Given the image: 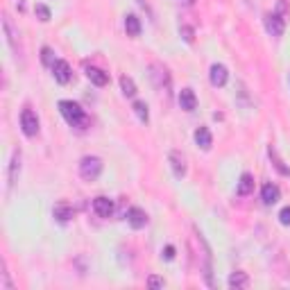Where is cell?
<instances>
[{
    "instance_id": "6da1fadb",
    "label": "cell",
    "mask_w": 290,
    "mask_h": 290,
    "mask_svg": "<svg viewBox=\"0 0 290 290\" xmlns=\"http://www.w3.org/2000/svg\"><path fill=\"white\" fill-rule=\"evenodd\" d=\"M59 111L66 118V123L73 125V127H84V125L88 123L84 109L77 102H73V100H61V102H59Z\"/></svg>"
},
{
    "instance_id": "7a4b0ae2",
    "label": "cell",
    "mask_w": 290,
    "mask_h": 290,
    "mask_svg": "<svg viewBox=\"0 0 290 290\" xmlns=\"http://www.w3.org/2000/svg\"><path fill=\"white\" fill-rule=\"evenodd\" d=\"M100 172H102V159L100 157H84L80 161V175L86 182H96Z\"/></svg>"
},
{
    "instance_id": "3957f363",
    "label": "cell",
    "mask_w": 290,
    "mask_h": 290,
    "mask_svg": "<svg viewBox=\"0 0 290 290\" xmlns=\"http://www.w3.org/2000/svg\"><path fill=\"white\" fill-rule=\"evenodd\" d=\"M20 127H23V134L30 136V139L39 134V118H36V114L32 109H23V114H20Z\"/></svg>"
},
{
    "instance_id": "277c9868",
    "label": "cell",
    "mask_w": 290,
    "mask_h": 290,
    "mask_svg": "<svg viewBox=\"0 0 290 290\" xmlns=\"http://www.w3.org/2000/svg\"><path fill=\"white\" fill-rule=\"evenodd\" d=\"M265 28H267V32H270L272 36H281L283 28H286V18H283L281 14H277V12L267 14V16H265Z\"/></svg>"
},
{
    "instance_id": "5b68a950",
    "label": "cell",
    "mask_w": 290,
    "mask_h": 290,
    "mask_svg": "<svg viewBox=\"0 0 290 290\" xmlns=\"http://www.w3.org/2000/svg\"><path fill=\"white\" fill-rule=\"evenodd\" d=\"M127 222H129L131 229H143V227L147 225V213L139 207H131L127 211Z\"/></svg>"
},
{
    "instance_id": "8992f818",
    "label": "cell",
    "mask_w": 290,
    "mask_h": 290,
    "mask_svg": "<svg viewBox=\"0 0 290 290\" xmlns=\"http://www.w3.org/2000/svg\"><path fill=\"white\" fill-rule=\"evenodd\" d=\"M52 75H55V80L59 82V84H68L71 82V66H68V61L64 59H57L55 61V66H52Z\"/></svg>"
},
{
    "instance_id": "52a82bcc",
    "label": "cell",
    "mask_w": 290,
    "mask_h": 290,
    "mask_svg": "<svg viewBox=\"0 0 290 290\" xmlns=\"http://www.w3.org/2000/svg\"><path fill=\"white\" fill-rule=\"evenodd\" d=\"M179 107H182L184 111H195L197 98H195L193 88H182V91H179Z\"/></svg>"
},
{
    "instance_id": "ba28073f",
    "label": "cell",
    "mask_w": 290,
    "mask_h": 290,
    "mask_svg": "<svg viewBox=\"0 0 290 290\" xmlns=\"http://www.w3.org/2000/svg\"><path fill=\"white\" fill-rule=\"evenodd\" d=\"M93 211L100 215V218H109L114 213V199L109 197H96L93 199Z\"/></svg>"
},
{
    "instance_id": "9c48e42d",
    "label": "cell",
    "mask_w": 290,
    "mask_h": 290,
    "mask_svg": "<svg viewBox=\"0 0 290 290\" xmlns=\"http://www.w3.org/2000/svg\"><path fill=\"white\" fill-rule=\"evenodd\" d=\"M227 80H229V71H227L222 64L211 66V84H213V86H225Z\"/></svg>"
},
{
    "instance_id": "30bf717a",
    "label": "cell",
    "mask_w": 290,
    "mask_h": 290,
    "mask_svg": "<svg viewBox=\"0 0 290 290\" xmlns=\"http://www.w3.org/2000/svg\"><path fill=\"white\" fill-rule=\"evenodd\" d=\"M261 197H263V202H265L267 207H272V204L279 202V197H281V191H279L277 184H265V186L261 188Z\"/></svg>"
},
{
    "instance_id": "8fae6325",
    "label": "cell",
    "mask_w": 290,
    "mask_h": 290,
    "mask_svg": "<svg viewBox=\"0 0 290 290\" xmlns=\"http://www.w3.org/2000/svg\"><path fill=\"white\" fill-rule=\"evenodd\" d=\"M73 207L68 202H57L55 204V209H52V215H55V220L57 222H68V220L73 218Z\"/></svg>"
},
{
    "instance_id": "7c38bea8",
    "label": "cell",
    "mask_w": 290,
    "mask_h": 290,
    "mask_svg": "<svg viewBox=\"0 0 290 290\" xmlns=\"http://www.w3.org/2000/svg\"><path fill=\"white\" fill-rule=\"evenodd\" d=\"M86 71V77L91 80L96 86H107L109 84V75L104 71H100V68H96V66H86L84 68Z\"/></svg>"
},
{
    "instance_id": "4fadbf2b",
    "label": "cell",
    "mask_w": 290,
    "mask_h": 290,
    "mask_svg": "<svg viewBox=\"0 0 290 290\" xmlns=\"http://www.w3.org/2000/svg\"><path fill=\"white\" fill-rule=\"evenodd\" d=\"M168 159H170V166H172L175 177H184V175H186V161H184V157L179 154L177 150H172L170 154H168Z\"/></svg>"
},
{
    "instance_id": "5bb4252c",
    "label": "cell",
    "mask_w": 290,
    "mask_h": 290,
    "mask_svg": "<svg viewBox=\"0 0 290 290\" xmlns=\"http://www.w3.org/2000/svg\"><path fill=\"white\" fill-rule=\"evenodd\" d=\"M195 143H197V147H202V150H211L213 139H211L209 127H197L195 129Z\"/></svg>"
},
{
    "instance_id": "9a60e30c",
    "label": "cell",
    "mask_w": 290,
    "mask_h": 290,
    "mask_svg": "<svg viewBox=\"0 0 290 290\" xmlns=\"http://www.w3.org/2000/svg\"><path fill=\"white\" fill-rule=\"evenodd\" d=\"M252 191H254V177H252L250 172H245V175H240V182H238L236 193L238 195H250Z\"/></svg>"
},
{
    "instance_id": "2e32d148",
    "label": "cell",
    "mask_w": 290,
    "mask_h": 290,
    "mask_svg": "<svg viewBox=\"0 0 290 290\" xmlns=\"http://www.w3.org/2000/svg\"><path fill=\"white\" fill-rule=\"evenodd\" d=\"M247 286H250V277L245 272H234L229 277V288L238 290V288H247Z\"/></svg>"
},
{
    "instance_id": "e0dca14e",
    "label": "cell",
    "mask_w": 290,
    "mask_h": 290,
    "mask_svg": "<svg viewBox=\"0 0 290 290\" xmlns=\"http://www.w3.org/2000/svg\"><path fill=\"white\" fill-rule=\"evenodd\" d=\"M125 30H127L129 36H139L141 34V20L134 16V14H129L127 18H125Z\"/></svg>"
},
{
    "instance_id": "ac0fdd59",
    "label": "cell",
    "mask_w": 290,
    "mask_h": 290,
    "mask_svg": "<svg viewBox=\"0 0 290 290\" xmlns=\"http://www.w3.org/2000/svg\"><path fill=\"white\" fill-rule=\"evenodd\" d=\"M120 88H123V93H125L127 98H134V96H136V84H134V80H131V77H127V75L120 77Z\"/></svg>"
},
{
    "instance_id": "d6986e66",
    "label": "cell",
    "mask_w": 290,
    "mask_h": 290,
    "mask_svg": "<svg viewBox=\"0 0 290 290\" xmlns=\"http://www.w3.org/2000/svg\"><path fill=\"white\" fill-rule=\"evenodd\" d=\"M18 170H20V154L16 152V154L12 157V163H9V186H12V184L16 182Z\"/></svg>"
},
{
    "instance_id": "ffe728a7",
    "label": "cell",
    "mask_w": 290,
    "mask_h": 290,
    "mask_svg": "<svg viewBox=\"0 0 290 290\" xmlns=\"http://www.w3.org/2000/svg\"><path fill=\"white\" fill-rule=\"evenodd\" d=\"M134 114L139 116L141 123H147V120H150V111H147V104H145V102H141V100H136V102H134Z\"/></svg>"
},
{
    "instance_id": "44dd1931",
    "label": "cell",
    "mask_w": 290,
    "mask_h": 290,
    "mask_svg": "<svg viewBox=\"0 0 290 290\" xmlns=\"http://www.w3.org/2000/svg\"><path fill=\"white\" fill-rule=\"evenodd\" d=\"M3 28H5V34H7V41L14 46V41H16L18 32L14 30V25H12V20H9V16H5V18H3Z\"/></svg>"
},
{
    "instance_id": "7402d4cb",
    "label": "cell",
    "mask_w": 290,
    "mask_h": 290,
    "mask_svg": "<svg viewBox=\"0 0 290 290\" xmlns=\"http://www.w3.org/2000/svg\"><path fill=\"white\" fill-rule=\"evenodd\" d=\"M270 157H272V163H274V168H277L279 172H281V175H286V177H290V168H286L283 166V161L279 159V154H277V150H272L270 147Z\"/></svg>"
},
{
    "instance_id": "603a6c76",
    "label": "cell",
    "mask_w": 290,
    "mask_h": 290,
    "mask_svg": "<svg viewBox=\"0 0 290 290\" xmlns=\"http://www.w3.org/2000/svg\"><path fill=\"white\" fill-rule=\"evenodd\" d=\"M41 61H43L46 66H50V68L55 66V61H57V59H55V55H52V50H50V48H43V50H41Z\"/></svg>"
},
{
    "instance_id": "cb8c5ba5",
    "label": "cell",
    "mask_w": 290,
    "mask_h": 290,
    "mask_svg": "<svg viewBox=\"0 0 290 290\" xmlns=\"http://www.w3.org/2000/svg\"><path fill=\"white\" fill-rule=\"evenodd\" d=\"M179 34H182V39L186 41V43H193V39H195V32H193V28L191 25H182V28H179Z\"/></svg>"
},
{
    "instance_id": "d4e9b609",
    "label": "cell",
    "mask_w": 290,
    "mask_h": 290,
    "mask_svg": "<svg viewBox=\"0 0 290 290\" xmlns=\"http://www.w3.org/2000/svg\"><path fill=\"white\" fill-rule=\"evenodd\" d=\"M34 9H36V14H39V18H41V20H43V23H48V20H50V9H48V7H46V5H41V3H39V5H36V7H34Z\"/></svg>"
},
{
    "instance_id": "484cf974",
    "label": "cell",
    "mask_w": 290,
    "mask_h": 290,
    "mask_svg": "<svg viewBox=\"0 0 290 290\" xmlns=\"http://www.w3.org/2000/svg\"><path fill=\"white\" fill-rule=\"evenodd\" d=\"M279 222L283 227H290V207H283L281 213H279Z\"/></svg>"
},
{
    "instance_id": "4316f807",
    "label": "cell",
    "mask_w": 290,
    "mask_h": 290,
    "mask_svg": "<svg viewBox=\"0 0 290 290\" xmlns=\"http://www.w3.org/2000/svg\"><path fill=\"white\" fill-rule=\"evenodd\" d=\"M147 286H150V288H163V286H166V281H163L161 277H154V274H152V277L147 279Z\"/></svg>"
},
{
    "instance_id": "83f0119b",
    "label": "cell",
    "mask_w": 290,
    "mask_h": 290,
    "mask_svg": "<svg viewBox=\"0 0 290 290\" xmlns=\"http://www.w3.org/2000/svg\"><path fill=\"white\" fill-rule=\"evenodd\" d=\"M3 290H12V281H9V272H5V263H3Z\"/></svg>"
},
{
    "instance_id": "f1b7e54d",
    "label": "cell",
    "mask_w": 290,
    "mask_h": 290,
    "mask_svg": "<svg viewBox=\"0 0 290 290\" xmlns=\"http://www.w3.org/2000/svg\"><path fill=\"white\" fill-rule=\"evenodd\" d=\"M163 258H166V261H172V258H175V247L168 245L166 250H163Z\"/></svg>"
},
{
    "instance_id": "f546056e",
    "label": "cell",
    "mask_w": 290,
    "mask_h": 290,
    "mask_svg": "<svg viewBox=\"0 0 290 290\" xmlns=\"http://www.w3.org/2000/svg\"><path fill=\"white\" fill-rule=\"evenodd\" d=\"M179 3H184V5H188V7H191V5L195 3V0H179Z\"/></svg>"
},
{
    "instance_id": "4dcf8cb0",
    "label": "cell",
    "mask_w": 290,
    "mask_h": 290,
    "mask_svg": "<svg viewBox=\"0 0 290 290\" xmlns=\"http://www.w3.org/2000/svg\"><path fill=\"white\" fill-rule=\"evenodd\" d=\"M288 80H290V75H288Z\"/></svg>"
}]
</instances>
